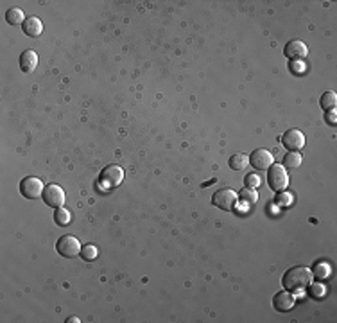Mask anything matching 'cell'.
<instances>
[{
	"instance_id": "cell-16",
	"label": "cell",
	"mask_w": 337,
	"mask_h": 323,
	"mask_svg": "<svg viewBox=\"0 0 337 323\" xmlns=\"http://www.w3.org/2000/svg\"><path fill=\"white\" fill-rule=\"evenodd\" d=\"M319 104H321V108L325 110V112H332V110H335L337 94L335 92H332V90L325 92V94L321 95V99H319Z\"/></svg>"
},
{
	"instance_id": "cell-23",
	"label": "cell",
	"mask_w": 337,
	"mask_h": 323,
	"mask_svg": "<svg viewBox=\"0 0 337 323\" xmlns=\"http://www.w3.org/2000/svg\"><path fill=\"white\" fill-rule=\"evenodd\" d=\"M260 185V178L258 174H255V172H249L248 176H246V187L249 189H256Z\"/></svg>"
},
{
	"instance_id": "cell-25",
	"label": "cell",
	"mask_w": 337,
	"mask_h": 323,
	"mask_svg": "<svg viewBox=\"0 0 337 323\" xmlns=\"http://www.w3.org/2000/svg\"><path fill=\"white\" fill-rule=\"evenodd\" d=\"M326 119H328V122H330V124H332V126L335 124V112H333V110H332V112L326 113Z\"/></svg>"
},
{
	"instance_id": "cell-17",
	"label": "cell",
	"mask_w": 337,
	"mask_h": 323,
	"mask_svg": "<svg viewBox=\"0 0 337 323\" xmlns=\"http://www.w3.org/2000/svg\"><path fill=\"white\" fill-rule=\"evenodd\" d=\"M302 165V156L298 151H289L283 156V167L285 169H298Z\"/></svg>"
},
{
	"instance_id": "cell-18",
	"label": "cell",
	"mask_w": 337,
	"mask_h": 323,
	"mask_svg": "<svg viewBox=\"0 0 337 323\" xmlns=\"http://www.w3.org/2000/svg\"><path fill=\"white\" fill-rule=\"evenodd\" d=\"M6 20H8V22H9L11 25H18V24L23 25V22H25V15H23L22 9L11 8L8 13H6Z\"/></svg>"
},
{
	"instance_id": "cell-8",
	"label": "cell",
	"mask_w": 337,
	"mask_h": 323,
	"mask_svg": "<svg viewBox=\"0 0 337 323\" xmlns=\"http://www.w3.org/2000/svg\"><path fill=\"white\" fill-rule=\"evenodd\" d=\"M249 164L256 169V171H268L273 165V155L268 149H255L249 156Z\"/></svg>"
},
{
	"instance_id": "cell-10",
	"label": "cell",
	"mask_w": 337,
	"mask_h": 323,
	"mask_svg": "<svg viewBox=\"0 0 337 323\" xmlns=\"http://www.w3.org/2000/svg\"><path fill=\"white\" fill-rule=\"evenodd\" d=\"M283 52H285V56L289 59H303L307 56V52H309V49L299 40H291V42H287Z\"/></svg>"
},
{
	"instance_id": "cell-1",
	"label": "cell",
	"mask_w": 337,
	"mask_h": 323,
	"mask_svg": "<svg viewBox=\"0 0 337 323\" xmlns=\"http://www.w3.org/2000/svg\"><path fill=\"white\" fill-rule=\"evenodd\" d=\"M310 284H312V271L309 268H305V266H292L282 276L283 289L292 293V295L305 291Z\"/></svg>"
},
{
	"instance_id": "cell-13",
	"label": "cell",
	"mask_w": 337,
	"mask_h": 323,
	"mask_svg": "<svg viewBox=\"0 0 337 323\" xmlns=\"http://www.w3.org/2000/svg\"><path fill=\"white\" fill-rule=\"evenodd\" d=\"M23 32H25L27 36H31V38H36V36H40L43 32L42 20H40L38 16H27V18H25V22H23Z\"/></svg>"
},
{
	"instance_id": "cell-14",
	"label": "cell",
	"mask_w": 337,
	"mask_h": 323,
	"mask_svg": "<svg viewBox=\"0 0 337 323\" xmlns=\"http://www.w3.org/2000/svg\"><path fill=\"white\" fill-rule=\"evenodd\" d=\"M310 271H312V278H316V280H319V282L326 280V278L332 275V268H330L328 262H318Z\"/></svg>"
},
{
	"instance_id": "cell-24",
	"label": "cell",
	"mask_w": 337,
	"mask_h": 323,
	"mask_svg": "<svg viewBox=\"0 0 337 323\" xmlns=\"http://www.w3.org/2000/svg\"><path fill=\"white\" fill-rule=\"evenodd\" d=\"M291 201H292V198L289 194H285V192H278V198H276V203H278L280 206H289L291 205Z\"/></svg>"
},
{
	"instance_id": "cell-22",
	"label": "cell",
	"mask_w": 337,
	"mask_h": 323,
	"mask_svg": "<svg viewBox=\"0 0 337 323\" xmlns=\"http://www.w3.org/2000/svg\"><path fill=\"white\" fill-rule=\"evenodd\" d=\"M309 295L312 296V298H323V296L326 295V288L323 284H310L309 288Z\"/></svg>"
},
{
	"instance_id": "cell-4",
	"label": "cell",
	"mask_w": 337,
	"mask_h": 323,
	"mask_svg": "<svg viewBox=\"0 0 337 323\" xmlns=\"http://www.w3.org/2000/svg\"><path fill=\"white\" fill-rule=\"evenodd\" d=\"M43 183L36 176H25V178L20 182V192H22L23 198L27 199H38L40 196H43Z\"/></svg>"
},
{
	"instance_id": "cell-11",
	"label": "cell",
	"mask_w": 337,
	"mask_h": 323,
	"mask_svg": "<svg viewBox=\"0 0 337 323\" xmlns=\"http://www.w3.org/2000/svg\"><path fill=\"white\" fill-rule=\"evenodd\" d=\"M273 305H275V309L278 312L291 311V309L294 307V296H292V293H289V291H280V293H276L275 298H273Z\"/></svg>"
},
{
	"instance_id": "cell-9",
	"label": "cell",
	"mask_w": 337,
	"mask_h": 323,
	"mask_svg": "<svg viewBox=\"0 0 337 323\" xmlns=\"http://www.w3.org/2000/svg\"><path fill=\"white\" fill-rule=\"evenodd\" d=\"M283 148H287L289 151H299L305 146V135L299 129H289L283 133L282 136Z\"/></svg>"
},
{
	"instance_id": "cell-20",
	"label": "cell",
	"mask_w": 337,
	"mask_h": 323,
	"mask_svg": "<svg viewBox=\"0 0 337 323\" xmlns=\"http://www.w3.org/2000/svg\"><path fill=\"white\" fill-rule=\"evenodd\" d=\"M54 221H56V225H59V226H66V225H70V221H72V216H70V212L66 210V208L59 206V208H56V212H54Z\"/></svg>"
},
{
	"instance_id": "cell-19",
	"label": "cell",
	"mask_w": 337,
	"mask_h": 323,
	"mask_svg": "<svg viewBox=\"0 0 337 323\" xmlns=\"http://www.w3.org/2000/svg\"><path fill=\"white\" fill-rule=\"evenodd\" d=\"M240 201L244 203V205H248V206H251V205H255L256 201H258V192L255 191V189H249V187H246L244 191H240Z\"/></svg>"
},
{
	"instance_id": "cell-3",
	"label": "cell",
	"mask_w": 337,
	"mask_h": 323,
	"mask_svg": "<svg viewBox=\"0 0 337 323\" xmlns=\"http://www.w3.org/2000/svg\"><path fill=\"white\" fill-rule=\"evenodd\" d=\"M81 248H83L81 242H79L74 235H63V237H59L58 242H56V249H58V253L61 255V257H66V259L81 255Z\"/></svg>"
},
{
	"instance_id": "cell-21",
	"label": "cell",
	"mask_w": 337,
	"mask_h": 323,
	"mask_svg": "<svg viewBox=\"0 0 337 323\" xmlns=\"http://www.w3.org/2000/svg\"><path fill=\"white\" fill-rule=\"evenodd\" d=\"M99 255V249L95 244H86L81 248V257L85 259V261H93V259H97Z\"/></svg>"
},
{
	"instance_id": "cell-7",
	"label": "cell",
	"mask_w": 337,
	"mask_h": 323,
	"mask_svg": "<svg viewBox=\"0 0 337 323\" xmlns=\"http://www.w3.org/2000/svg\"><path fill=\"white\" fill-rule=\"evenodd\" d=\"M212 203L221 210H233L237 203V194L232 189H221V191H215V194L212 196Z\"/></svg>"
},
{
	"instance_id": "cell-6",
	"label": "cell",
	"mask_w": 337,
	"mask_h": 323,
	"mask_svg": "<svg viewBox=\"0 0 337 323\" xmlns=\"http://www.w3.org/2000/svg\"><path fill=\"white\" fill-rule=\"evenodd\" d=\"M42 198L45 205L51 206V208H59V206L65 205V191L59 185H54V183L47 185Z\"/></svg>"
},
{
	"instance_id": "cell-12",
	"label": "cell",
	"mask_w": 337,
	"mask_h": 323,
	"mask_svg": "<svg viewBox=\"0 0 337 323\" xmlns=\"http://www.w3.org/2000/svg\"><path fill=\"white\" fill-rule=\"evenodd\" d=\"M36 66H38V54L34 51H23L20 54V68H22V72L31 74Z\"/></svg>"
},
{
	"instance_id": "cell-5",
	"label": "cell",
	"mask_w": 337,
	"mask_h": 323,
	"mask_svg": "<svg viewBox=\"0 0 337 323\" xmlns=\"http://www.w3.org/2000/svg\"><path fill=\"white\" fill-rule=\"evenodd\" d=\"M122 180H124V171H122V167L111 164V165H106V167L102 169L99 182H101L102 187L109 189V187H117V185H120Z\"/></svg>"
},
{
	"instance_id": "cell-2",
	"label": "cell",
	"mask_w": 337,
	"mask_h": 323,
	"mask_svg": "<svg viewBox=\"0 0 337 323\" xmlns=\"http://www.w3.org/2000/svg\"><path fill=\"white\" fill-rule=\"evenodd\" d=\"M268 183L271 191L275 192H283L289 185V176H287V171L283 165H275L268 169Z\"/></svg>"
},
{
	"instance_id": "cell-15",
	"label": "cell",
	"mask_w": 337,
	"mask_h": 323,
	"mask_svg": "<svg viewBox=\"0 0 337 323\" xmlns=\"http://www.w3.org/2000/svg\"><path fill=\"white\" fill-rule=\"evenodd\" d=\"M248 164H249V158L246 155H242V153H235V155H232L228 160L230 169H233V171H244V169L248 167Z\"/></svg>"
},
{
	"instance_id": "cell-26",
	"label": "cell",
	"mask_w": 337,
	"mask_h": 323,
	"mask_svg": "<svg viewBox=\"0 0 337 323\" xmlns=\"http://www.w3.org/2000/svg\"><path fill=\"white\" fill-rule=\"evenodd\" d=\"M68 321H70V323H79V319H78V318H76V316H72V318H70V319H68Z\"/></svg>"
}]
</instances>
